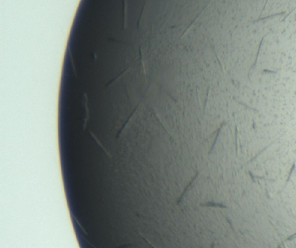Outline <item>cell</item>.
I'll return each mask as SVG.
<instances>
[{"label": "cell", "mask_w": 296, "mask_h": 248, "mask_svg": "<svg viewBox=\"0 0 296 248\" xmlns=\"http://www.w3.org/2000/svg\"><path fill=\"white\" fill-rule=\"evenodd\" d=\"M138 108H139V106H137V107L135 109H134V111H133V113H132L131 115L130 116H129V118H128V120H127V122L125 123L123 125V127L121 128V129L119 130V132H118V134H117V135H116V137H120L121 135H122V134L126 130V128H127V127L130 125V123H131V121L135 118V116H136V112H137V110H138Z\"/></svg>", "instance_id": "1"}, {"label": "cell", "mask_w": 296, "mask_h": 248, "mask_svg": "<svg viewBox=\"0 0 296 248\" xmlns=\"http://www.w3.org/2000/svg\"><path fill=\"white\" fill-rule=\"evenodd\" d=\"M266 36H268V34H266L264 37H262V38L261 43H260V44H259V47H258V50H257V54H256V58H255V63H254V64H253L252 66L250 67V69H249V70H248V73H247V77H248V79H249V75H250V71H251L253 69H255V66H256V63H257V61H258V58H259V55H260V51H261V48H262V43H263L264 38H265V37H266Z\"/></svg>", "instance_id": "2"}, {"label": "cell", "mask_w": 296, "mask_h": 248, "mask_svg": "<svg viewBox=\"0 0 296 248\" xmlns=\"http://www.w3.org/2000/svg\"><path fill=\"white\" fill-rule=\"evenodd\" d=\"M228 122H222V123L220 124V127L218 128V129L216 130V135H215V138H214V143H213V145H212V147H211V149H210V150H209V154L212 152V150L214 149V146H215V144H216V142H217V140H218V137H219V134H220V133H221V131H222V128H223V126L225 125V123H227Z\"/></svg>", "instance_id": "3"}, {"label": "cell", "mask_w": 296, "mask_h": 248, "mask_svg": "<svg viewBox=\"0 0 296 248\" xmlns=\"http://www.w3.org/2000/svg\"><path fill=\"white\" fill-rule=\"evenodd\" d=\"M198 175H199V172H196V175H195V176H194V177H193V178H192V180H191V181H190V182H189V185H188V186H187V187H186V188H185V189H184V191H183V193H181V197H180V199H178V203H179V202H180V201H181V199H182V198H183V196H184V195H185V193H187V191H189V187H191V186H192V184H193V183H194V182H195V181H196V178H197V176H198Z\"/></svg>", "instance_id": "4"}, {"label": "cell", "mask_w": 296, "mask_h": 248, "mask_svg": "<svg viewBox=\"0 0 296 248\" xmlns=\"http://www.w3.org/2000/svg\"><path fill=\"white\" fill-rule=\"evenodd\" d=\"M202 207H220V208H228L227 206L222 205L221 203H214V202H208L205 204H202Z\"/></svg>", "instance_id": "5"}, {"label": "cell", "mask_w": 296, "mask_h": 248, "mask_svg": "<svg viewBox=\"0 0 296 248\" xmlns=\"http://www.w3.org/2000/svg\"><path fill=\"white\" fill-rule=\"evenodd\" d=\"M295 162H294V163H293V165H292V167H291V168H290V171H289V173H288V177H287V180H286V182H285V184H284V187H283V188H282V190H281V191L284 190V189H285V187H286V186L288 185V182L290 181V178H291V175H292V174H293V172H294V170H295Z\"/></svg>", "instance_id": "6"}, {"label": "cell", "mask_w": 296, "mask_h": 248, "mask_svg": "<svg viewBox=\"0 0 296 248\" xmlns=\"http://www.w3.org/2000/svg\"><path fill=\"white\" fill-rule=\"evenodd\" d=\"M286 13V11H283V12H280V13H277V14H274V15H271V16H267L265 17H260L259 19H257L256 21H255V23H257V22H260V21H263V20H267V19H270V18H273V17H277V16H281V15H284Z\"/></svg>", "instance_id": "7"}, {"label": "cell", "mask_w": 296, "mask_h": 248, "mask_svg": "<svg viewBox=\"0 0 296 248\" xmlns=\"http://www.w3.org/2000/svg\"><path fill=\"white\" fill-rule=\"evenodd\" d=\"M249 173V175L251 176V179L252 181L255 182V179H259V180H264V181H271V182H274V179H268V178H264V177H261V176H256V175H254L252 174L251 172H248Z\"/></svg>", "instance_id": "8"}, {"label": "cell", "mask_w": 296, "mask_h": 248, "mask_svg": "<svg viewBox=\"0 0 296 248\" xmlns=\"http://www.w3.org/2000/svg\"><path fill=\"white\" fill-rule=\"evenodd\" d=\"M273 143H274V141H272V142H271V143H270V144H269V145H268V146H267V147H266V148H264V149H262V151H260V152H259V153H258V154H257V155H255V156H254V157L252 158V159H251V160H249V161H247V163H250V162H251V161H254V160H255V159H256V158L258 157V156H259V155H261V154H262V153H263V152H264V151H265V150H266V149H268V148H269V147H270V146H271L272 144H273Z\"/></svg>", "instance_id": "9"}, {"label": "cell", "mask_w": 296, "mask_h": 248, "mask_svg": "<svg viewBox=\"0 0 296 248\" xmlns=\"http://www.w3.org/2000/svg\"><path fill=\"white\" fill-rule=\"evenodd\" d=\"M295 238H296V232H295V233H294L293 235H291V236H289V237H288V238H287V239H286V240H283V241H282V242L280 243V246H283V245H284V244H285L286 242H288V241H291V240H294V239H295ZM279 247H278V248H279Z\"/></svg>", "instance_id": "10"}, {"label": "cell", "mask_w": 296, "mask_h": 248, "mask_svg": "<svg viewBox=\"0 0 296 248\" xmlns=\"http://www.w3.org/2000/svg\"><path fill=\"white\" fill-rule=\"evenodd\" d=\"M237 134H238V128L237 127H235V153H236V155H238V143H237V140H238V137H237Z\"/></svg>", "instance_id": "11"}, {"label": "cell", "mask_w": 296, "mask_h": 248, "mask_svg": "<svg viewBox=\"0 0 296 248\" xmlns=\"http://www.w3.org/2000/svg\"><path fill=\"white\" fill-rule=\"evenodd\" d=\"M209 91H210V87H208V92H207V96H206V100L204 101V106H203V113H204V111H205V108H206V105H207V102H208V96H209Z\"/></svg>", "instance_id": "12"}, {"label": "cell", "mask_w": 296, "mask_h": 248, "mask_svg": "<svg viewBox=\"0 0 296 248\" xmlns=\"http://www.w3.org/2000/svg\"><path fill=\"white\" fill-rule=\"evenodd\" d=\"M268 2H269V0H266V3H265V5H264L263 9H262V11L261 12V16H262V14L263 13V11H264V10H265V9H266V7H267V5H268Z\"/></svg>", "instance_id": "13"}, {"label": "cell", "mask_w": 296, "mask_h": 248, "mask_svg": "<svg viewBox=\"0 0 296 248\" xmlns=\"http://www.w3.org/2000/svg\"><path fill=\"white\" fill-rule=\"evenodd\" d=\"M210 248H214V242H213L210 246Z\"/></svg>", "instance_id": "14"}]
</instances>
